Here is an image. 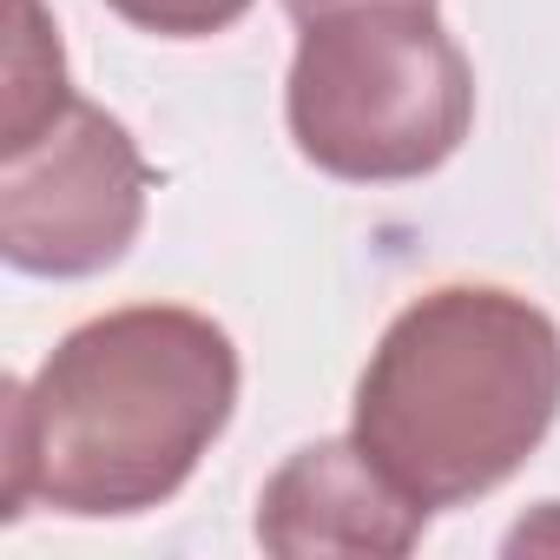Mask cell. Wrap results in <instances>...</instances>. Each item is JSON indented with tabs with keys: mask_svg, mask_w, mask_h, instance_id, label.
<instances>
[{
	"mask_svg": "<svg viewBox=\"0 0 560 560\" xmlns=\"http://www.w3.org/2000/svg\"><path fill=\"white\" fill-rule=\"evenodd\" d=\"M237 343L185 304H126L67 330L8 383L0 514L119 521L165 508L237 409Z\"/></svg>",
	"mask_w": 560,
	"mask_h": 560,
	"instance_id": "cell-1",
	"label": "cell"
},
{
	"mask_svg": "<svg viewBox=\"0 0 560 560\" xmlns=\"http://www.w3.org/2000/svg\"><path fill=\"white\" fill-rule=\"evenodd\" d=\"M560 416V324L508 284H442L389 317L350 435L435 514L494 494Z\"/></svg>",
	"mask_w": 560,
	"mask_h": 560,
	"instance_id": "cell-2",
	"label": "cell"
},
{
	"mask_svg": "<svg viewBox=\"0 0 560 560\" xmlns=\"http://www.w3.org/2000/svg\"><path fill=\"white\" fill-rule=\"evenodd\" d=\"M284 119L324 178L409 185L462 152L475 67L435 0H343L298 21Z\"/></svg>",
	"mask_w": 560,
	"mask_h": 560,
	"instance_id": "cell-3",
	"label": "cell"
},
{
	"mask_svg": "<svg viewBox=\"0 0 560 560\" xmlns=\"http://www.w3.org/2000/svg\"><path fill=\"white\" fill-rule=\"evenodd\" d=\"M152 165L139 139L93 100L0 152V257L21 277H100L145 224Z\"/></svg>",
	"mask_w": 560,
	"mask_h": 560,
	"instance_id": "cell-4",
	"label": "cell"
},
{
	"mask_svg": "<svg viewBox=\"0 0 560 560\" xmlns=\"http://www.w3.org/2000/svg\"><path fill=\"white\" fill-rule=\"evenodd\" d=\"M429 508L357 442H304L257 494V547L284 560H402L416 553Z\"/></svg>",
	"mask_w": 560,
	"mask_h": 560,
	"instance_id": "cell-5",
	"label": "cell"
},
{
	"mask_svg": "<svg viewBox=\"0 0 560 560\" xmlns=\"http://www.w3.org/2000/svg\"><path fill=\"white\" fill-rule=\"evenodd\" d=\"M73 106L67 86V54L40 0H14V47H8V113H0V152L27 145Z\"/></svg>",
	"mask_w": 560,
	"mask_h": 560,
	"instance_id": "cell-6",
	"label": "cell"
},
{
	"mask_svg": "<svg viewBox=\"0 0 560 560\" xmlns=\"http://www.w3.org/2000/svg\"><path fill=\"white\" fill-rule=\"evenodd\" d=\"M106 8L126 27L159 34V40H211L250 14V0H106Z\"/></svg>",
	"mask_w": 560,
	"mask_h": 560,
	"instance_id": "cell-7",
	"label": "cell"
},
{
	"mask_svg": "<svg viewBox=\"0 0 560 560\" xmlns=\"http://www.w3.org/2000/svg\"><path fill=\"white\" fill-rule=\"evenodd\" d=\"M324 8H343V0H284V14L304 21V14H324Z\"/></svg>",
	"mask_w": 560,
	"mask_h": 560,
	"instance_id": "cell-8",
	"label": "cell"
}]
</instances>
